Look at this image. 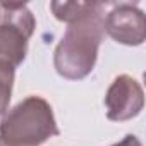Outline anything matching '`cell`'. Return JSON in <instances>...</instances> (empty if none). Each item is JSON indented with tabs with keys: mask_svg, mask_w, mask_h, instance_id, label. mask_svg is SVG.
I'll return each mask as SVG.
<instances>
[{
	"mask_svg": "<svg viewBox=\"0 0 146 146\" xmlns=\"http://www.w3.org/2000/svg\"><path fill=\"white\" fill-rule=\"evenodd\" d=\"M108 4L100 2L93 12L67 24V29L53 52V67L60 78L79 81L93 72L98 48L105 36L103 19Z\"/></svg>",
	"mask_w": 146,
	"mask_h": 146,
	"instance_id": "obj_1",
	"label": "cell"
},
{
	"mask_svg": "<svg viewBox=\"0 0 146 146\" xmlns=\"http://www.w3.org/2000/svg\"><path fill=\"white\" fill-rule=\"evenodd\" d=\"M58 134L52 105L36 95L21 100L0 119V146H41Z\"/></svg>",
	"mask_w": 146,
	"mask_h": 146,
	"instance_id": "obj_2",
	"label": "cell"
},
{
	"mask_svg": "<svg viewBox=\"0 0 146 146\" xmlns=\"http://www.w3.org/2000/svg\"><path fill=\"white\" fill-rule=\"evenodd\" d=\"M0 62L17 69L26 60L36 19L23 2H0Z\"/></svg>",
	"mask_w": 146,
	"mask_h": 146,
	"instance_id": "obj_3",
	"label": "cell"
},
{
	"mask_svg": "<svg viewBox=\"0 0 146 146\" xmlns=\"http://www.w3.org/2000/svg\"><path fill=\"white\" fill-rule=\"evenodd\" d=\"M103 28L112 40L127 46H139L146 38L144 14L137 4L131 2L112 4V9L105 14Z\"/></svg>",
	"mask_w": 146,
	"mask_h": 146,
	"instance_id": "obj_4",
	"label": "cell"
},
{
	"mask_svg": "<svg viewBox=\"0 0 146 146\" xmlns=\"http://www.w3.org/2000/svg\"><path fill=\"white\" fill-rule=\"evenodd\" d=\"M107 119L125 122L137 117L144 107V91L141 84L129 74L117 76L105 95Z\"/></svg>",
	"mask_w": 146,
	"mask_h": 146,
	"instance_id": "obj_5",
	"label": "cell"
},
{
	"mask_svg": "<svg viewBox=\"0 0 146 146\" xmlns=\"http://www.w3.org/2000/svg\"><path fill=\"white\" fill-rule=\"evenodd\" d=\"M98 5L100 2H52L50 11L55 16V19L70 24L93 12Z\"/></svg>",
	"mask_w": 146,
	"mask_h": 146,
	"instance_id": "obj_6",
	"label": "cell"
},
{
	"mask_svg": "<svg viewBox=\"0 0 146 146\" xmlns=\"http://www.w3.org/2000/svg\"><path fill=\"white\" fill-rule=\"evenodd\" d=\"M14 72H16V69L0 62V115H4L11 105L12 86H14Z\"/></svg>",
	"mask_w": 146,
	"mask_h": 146,
	"instance_id": "obj_7",
	"label": "cell"
},
{
	"mask_svg": "<svg viewBox=\"0 0 146 146\" xmlns=\"http://www.w3.org/2000/svg\"><path fill=\"white\" fill-rule=\"evenodd\" d=\"M112 146H143V144H141V141L137 139V136L127 134L125 137H122L119 143H115V144H112Z\"/></svg>",
	"mask_w": 146,
	"mask_h": 146,
	"instance_id": "obj_8",
	"label": "cell"
},
{
	"mask_svg": "<svg viewBox=\"0 0 146 146\" xmlns=\"http://www.w3.org/2000/svg\"><path fill=\"white\" fill-rule=\"evenodd\" d=\"M0 16H2V7H0Z\"/></svg>",
	"mask_w": 146,
	"mask_h": 146,
	"instance_id": "obj_9",
	"label": "cell"
}]
</instances>
